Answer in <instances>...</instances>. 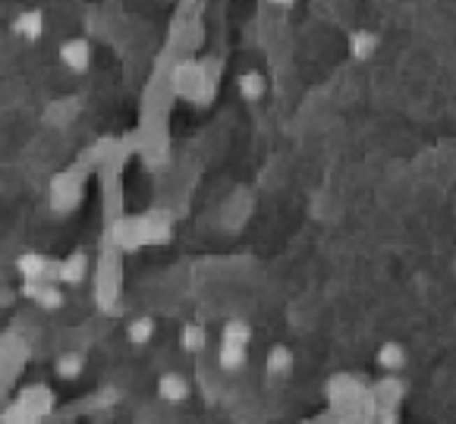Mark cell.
Returning <instances> with one entry per match:
<instances>
[{
	"mask_svg": "<svg viewBox=\"0 0 456 424\" xmlns=\"http://www.w3.org/2000/svg\"><path fill=\"white\" fill-rule=\"evenodd\" d=\"M60 60H64V63L70 66V70L82 73V70H89L91 51H89V45H85L82 38H73V41H66V45L60 47Z\"/></svg>",
	"mask_w": 456,
	"mask_h": 424,
	"instance_id": "cell-1",
	"label": "cell"
},
{
	"mask_svg": "<svg viewBox=\"0 0 456 424\" xmlns=\"http://www.w3.org/2000/svg\"><path fill=\"white\" fill-rule=\"evenodd\" d=\"M16 32H22L26 38H38L41 35V13H26L16 26Z\"/></svg>",
	"mask_w": 456,
	"mask_h": 424,
	"instance_id": "cell-14",
	"label": "cell"
},
{
	"mask_svg": "<svg viewBox=\"0 0 456 424\" xmlns=\"http://www.w3.org/2000/svg\"><path fill=\"white\" fill-rule=\"evenodd\" d=\"M183 346L189 349V352H198V349L205 346V330L196 327V324H189V327L183 330Z\"/></svg>",
	"mask_w": 456,
	"mask_h": 424,
	"instance_id": "cell-15",
	"label": "cell"
},
{
	"mask_svg": "<svg viewBox=\"0 0 456 424\" xmlns=\"http://www.w3.org/2000/svg\"><path fill=\"white\" fill-rule=\"evenodd\" d=\"M378 361L387 371H399V368L406 365V349L399 346V342H384V346L378 349Z\"/></svg>",
	"mask_w": 456,
	"mask_h": 424,
	"instance_id": "cell-6",
	"label": "cell"
},
{
	"mask_svg": "<svg viewBox=\"0 0 456 424\" xmlns=\"http://www.w3.org/2000/svg\"><path fill=\"white\" fill-rule=\"evenodd\" d=\"M26 296L35 298L38 305H45V308H60V305H64V296H60L57 286H47V283H41V280H29Z\"/></svg>",
	"mask_w": 456,
	"mask_h": 424,
	"instance_id": "cell-4",
	"label": "cell"
},
{
	"mask_svg": "<svg viewBox=\"0 0 456 424\" xmlns=\"http://www.w3.org/2000/svg\"><path fill=\"white\" fill-rule=\"evenodd\" d=\"M158 393H161V399H167V402H183L189 386H186V380L179 377V374H164L161 384H158Z\"/></svg>",
	"mask_w": 456,
	"mask_h": 424,
	"instance_id": "cell-5",
	"label": "cell"
},
{
	"mask_svg": "<svg viewBox=\"0 0 456 424\" xmlns=\"http://www.w3.org/2000/svg\"><path fill=\"white\" fill-rule=\"evenodd\" d=\"M374 51H378V35L374 32L355 29V32L349 35V54H353V60H368V57H374Z\"/></svg>",
	"mask_w": 456,
	"mask_h": 424,
	"instance_id": "cell-3",
	"label": "cell"
},
{
	"mask_svg": "<svg viewBox=\"0 0 456 424\" xmlns=\"http://www.w3.org/2000/svg\"><path fill=\"white\" fill-rule=\"evenodd\" d=\"M249 340H252V330H249V324H242V321H230L227 327H223V342L249 346Z\"/></svg>",
	"mask_w": 456,
	"mask_h": 424,
	"instance_id": "cell-11",
	"label": "cell"
},
{
	"mask_svg": "<svg viewBox=\"0 0 456 424\" xmlns=\"http://www.w3.org/2000/svg\"><path fill=\"white\" fill-rule=\"evenodd\" d=\"M240 95L246 98V101H258L261 95H265V79H261V73L249 70L240 76Z\"/></svg>",
	"mask_w": 456,
	"mask_h": 424,
	"instance_id": "cell-7",
	"label": "cell"
},
{
	"mask_svg": "<svg viewBox=\"0 0 456 424\" xmlns=\"http://www.w3.org/2000/svg\"><path fill=\"white\" fill-rule=\"evenodd\" d=\"M57 273L60 280H66V283H79L85 273V255H70V258L64 261V264H57Z\"/></svg>",
	"mask_w": 456,
	"mask_h": 424,
	"instance_id": "cell-8",
	"label": "cell"
},
{
	"mask_svg": "<svg viewBox=\"0 0 456 424\" xmlns=\"http://www.w3.org/2000/svg\"><path fill=\"white\" fill-rule=\"evenodd\" d=\"M290 361H293V355H290V349H284V346H277V349H271V352H267V368H271L274 374L286 371V368H290Z\"/></svg>",
	"mask_w": 456,
	"mask_h": 424,
	"instance_id": "cell-13",
	"label": "cell"
},
{
	"mask_svg": "<svg viewBox=\"0 0 456 424\" xmlns=\"http://www.w3.org/2000/svg\"><path fill=\"white\" fill-rule=\"evenodd\" d=\"M20 271L26 280H47V271H57V264L47 261L45 255H38V252H26V255H20Z\"/></svg>",
	"mask_w": 456,
	"mask_h": 424,
	"instance_id": "cell-2",
	"label": "cell"
},
{
	"mask_svg": "<svg viewBox=\"0 0 456 424\" xmlns=\"http://www.w3.org/2000/svg\"><path fill=\"white\" fill-rule=\"evenodd\" d=\"M246 361V346H236V342H223L221 346V365L227 371H236V368Z\"/></svg>",
	"mask_w": 456,
	"mask_h": 424,
	"instance_id": "cell-10",
	"label": "cell"
},
{
	"mask_svg": "<svg viewBox=\"0 0 456 424\" xmlns=\"http://www.w3.org/2000/svg\"><path fill=\"white\" fill-rule=\"evenodd\" d=\"M129 342H135V346H142V342H148L154 336V321L152 317H135L133 324H129Z\"/></svg>",
	"mask_w": 456,
	"mask_h": 424,
	"instance_id": "cell-9",
	"label": "cell"
},
{
	"mask_svg": "<svg viewBox=\"0 0 456 424\" xmlns=\"http://www.w3.org/2000/svg\"><path fill=\"white\" fill-rule=\"evenodd\" d=\"M271 3H274V7H284V10H290L293 3H296V0H271Z\"/></svg>",
	"mask_w": 456,
	"mask_h": 424,
	"instance_id": "cell-16",
	"label": "cell"
},
{
	"mask_svg": "<svg viewBox=\"0 0 456 424\" xmlns=\"http://www.w3.org/2000/svg\"><path fill=\"white\" fill-rule=\"evenodd\" d=\"M57 374L66 380L79 377V374H82V355H64V358L57 361Z\"/></svg>",
	"mask_w": 456,
	"mask_h": 424,
	"instance_id": "cell-12",
	"label": "cell"
}]
</instances>
